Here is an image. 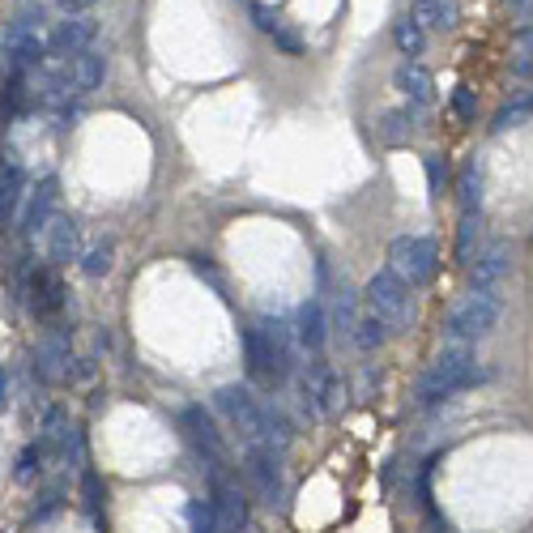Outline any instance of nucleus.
<instances>
[{
    "instance_id": "1",
    "label": "nucleus",
    "mask_w": 533,
    "mask_h": 533,
    "mask_svg": "<svg viewBox=\"0 0 533 533\" xmlns=\"http://www.w3.org/2000/svg\"><path fill=\"white\" fill-rule=\"evenodd\" d=\"M483 380V367L474 359V350L469 346H448V350H439L431 367L418 376V388H414V401L418 406H439V401H448V397H457L465 388H474Z\"/></svg>"
},
{
    "instance_id": "2",
    "label": "nucleus",
    "mask_w": 533,
    "mask_h": 533,
    "mask_svg": "<svg viewBox=\"0 0 533 533\" xmlns=\"http://www.w3.org/2000/svg\"><path fill=\"white\" fill-rule=\"evenodd\" d=\"M499 316H504V299H499V291H469L453 303V312H448V320H444V338L453 341V346L483 341V338L495 333Z\"/></svg>"
},
{
    "instance_id": "3",
    "label": "nucleus",
    "mask_w": 533,
    "mask_h": 533,
    "mask_svg": "<svg viewBox=\"0 0 533 533\" xmlns=\"http://www.w3.org/2000/svg\"><path fill=\"white\" fill-rule=\"evenodd\" d=\"M363 308H371V312L392 329V338H397V333L410 329V320H414V294H410V286L385 265V269H376V273L367 278Z\"/></svg>"
},
{
    "instance_id": "4",
    "label": "nucleus",
    "mask_w": 533,
    "mask_h": 533,
    "mask_svg": "<svg viewBox=\"0 0 533 533\" xmlns=\"http://www.w3.org/2000/svg\"><path fill=\"white\" fill-rule=\"evenodd\" d=\"M214 401H218V410L226 414V423L240 431L243 448H256V444H269V448H273V439H269L265 401L252 397V388L247 385H222L218 392H214Z\"/></svg>"
},
{
    "instance_id": "5",
    "label": "nucleus",
    "mask_w": 533,
    "mask_h": 533,
    "mask_svg": "<svg viewBox=\"0 0 533 533\" xmlns=\"http://www.w3.org/2000/svg\"><path fill=\"white\" fill-rule=\"evenodd\" d=\"M388 269L406 282V286H427L439 273V247L431 235H397L388 243Z\"/></svg>"
},
{
    "instance_id": "6",
    "label": "nucleus",
    "mask_w": 533,
    "mask_h": 533,
    "mask_svg": "<svg viewBox=\"0 0 533 533\" xmlns=\"http://www.w3.org/2000/svg\"><path fill=\"white\" fill-rule=\"evenodd\" d=\"M341 401H346V385H341L338 367L316 354L312 363L303 367V376H299V406L312 418H333L341 410Z\"/></svg>"
},
{
    "instance_id": "7",
    "label": "nucleus",
    "mask_w": 533,
    "mask_h": 533,
    "mask_svg": "<svg viewBox=\"0 0 533 533\" xmlns=\"http://www.w3.org/2000/svg\"><path fill=\"white\" fill-rule=\"evenodd\" d=\"M179 431L205 457L209 469H226V439H222L218 423H214V414L205 410V406H184L179 410Z\"/></svg>"
},
{
    "instance_id": "8",
    "label": "nucleus",
    "mask_w": 533,
    "mask_h": 533,
    "mask_svg": "<svg viewBox=\"0 0 533 533\" xmlns=\"http://www.w3.org/2000/svg\"><path fill=\"white\" fill-rule=\"evenodd\" d=\"M243 367H247V380L256 385H282L291 371L282 367V359L273 354V341L265 338L261 324H247L243 329Z\"/></svg>"
},
{
    "instance_id": "9",
    "label": "nucleus",
    "mask_w": 533,
    "mask_h": 533,
    "mask_svg": "<svg viewBox=\"0 0 533 533\" xmlns=\"http://www.w3.org/2000/svg\"><path fill=\"white\" fill-rule=\"evenodd\" d=\"M26 303H30V312L39 316V320L60 316V308H65V282H60L56 265H30V273H26Z\"/></svg>"
},
{
    "instance_id": "10",
    "label": "nucleus",
    "mask_w": 533,
    "mask_h": 533,
    "mask_svg": "<svg viewBox=\"0 0 533 533\" xmlns=\"http://www.w3.org/2000/svg\"><path fill=\"white\" fill-rule=\"evenodd\" d=\"M243 474L256 491V499L273 504L282 495V465H278V448L256 444V448H243Z\"/></svg>"
},
{
    "instance_id": "11",
    "label": "nucleus",
    "mask_w": 533,
    "mask_h": 533,
    "mask_svg": "<svg viewBox=\"0 0 533 533\" xmlns=\"http://www.w3.org/2000/svg\"><path fill=\"white\" fill-rule=\"evenodd\" d=\"M39 453H43V465H69V457H81V436L69 423V414H48L43 431H39Z\"/></svg>"
},
{
    "instance_id": "12",
    "label": "nucleus",
    "mask_w": 533,
    "mask_h": 533,
    "mask_svg": "<svg viewBox=\"0 0 533 533\" xmlns=\"http://www.w3.org/2000/svg\"><path fill=\"white\" fill-rule=\"evenodd\" d=\"M209 508H214L218 533H240L243 521H247V499H243L240 483H235L226 469H214V495H209Z\"/></svg>"
},
{
    "instance_id": "13",
    "label": "nucleus",
    "mask_w": 533,
    "mask_h": 533,
    "mask_svg": "<svg viewBox=\"0 0 533 533\" xmlns=\"http://www.w3.org/2000/svg\"><path fill=\"white\" fill-rule=\"evenodd\" d=\"M465 269H469V291H495L512 269V243L508 240H491Z\"/></svg>"
},
{
    "instance_id": "14",
    "label": "nucleus",
    "mask_w": 533,
    "mask_h": 533,
    "mask_svg": "<svg viewBox=\"0 0 533 533\" xmlns=\"http://www.w3.org/2000/svg\"><path fill=\"white\" fill-rule=\"evenodd\" d=\"M34 371L48 380V385H69L73 380V346L69 333H48V338L34 346Z\"/></svg>"
},
{
    "instance_id": "15",
    "label": "nucleus",
    "mask_w": 533,
    "mask_h": 533,
    "mask_svg": "<svg viewBox=\"0 0 533 533\" xmlns=\"http://www.w3.org/2000/svg\"><path fill=\"white\" fill-rule=\"evenodd\" d=\"M95 39H98L95 18H90V13H73V18L51 26V34L43 43H48V56H77V51L95 48Z\"/></svg>"
},
{
    "instance_id": "16",
    "label": "nucleus",
    "mask_w": 533,
    "mask_h": 533,
    "mask_svg": "<svg viewBox=\"0 0 533 533\" xmlns=\"http://www.w3.org/2000/svg\"><path fill=\"white\" fill-rule=\"evenodd\" d=\"M56 205H60V184H56V175H48V179H39L22 201V231L26 235H43V226L56 218Z\"/></svg>"
},
{
    "instance_id": "17",
    "label": "nucleus",
    "mask_w": 533,
    "mask_h": 533,
    "mask_svg": "<svg viewBox=\"0 0 533 533\" xmlns=\"http://www.w3.org/2000/svg\"><path fill=\"white\" fill-rule=\"evenodd\" d=\"M22 201H26V171H22V163L9 154V158L0 163V231H13Z\"/></svg>"
},
{
    "instance_id": "18",
    "label": "nucleus",
    "mask_w": 533,
    "mask_h": 533,
    "mask_svg": "<svg viewBox=\"0 0 533 533\" xmlns=\"http://www.w3.org/2000/svg\"><path fill=\"white\" fill-rule=\"evenodd\" d=\"M43 243H48V265H69L81 247V226L73 218H51L43 226Z\"/></svg>"
},
{
    "instance_id": "19",
    "label": "nucleus",
    "mask_w": 533,
    "mask_h": 533,
    "mask_svg": "<svg viewBox=\"0 0 533 533\" xmlns=\"http://www.w3.org/2000/svg\"><path fill=\"white\" fill-rule=\"evenodd\" d=\"M324 338H329V316H324V308L312 299V303H303V308H299V316H294V341H299V350H312V354H320Z\"/></svg>"
},
{
    "instance_id": "20",
    "label": "nucleus",
    "mask_w": 533,
    "mask_h": 533,
    "mask_svg": "<svg viewBox=\"0 0 533 533\" xmlns=\"http://www.w3.org/2000/svg\"><path fill=\"white\" fill-rule=\"evenodd\" d=\"M392 86L410 98V107H427V103L436 98V77L427 73L423 65H414V60H406V65L392 73Z\"/></svg>"
},
{
    "instance_id": "21",
    "label": "nucleus",
    "mask_w": 533,
    "mask_h": 533,
    "mask_svg": "<svg viewBox=\"0 0 533 533\" xmlns=\"http://www.w3.org/2000/svg\"><path fill=\"white\" fill-rule=\"evenodd\" d=\"M410 18L423 30H448V26H457L461 9H457V0H414Z\"/></svg>"
},
{
    "instance_id": "22",
    "label": "nucleus",
    "mask_w": 533,
    "mask_h": 533,
    "mask_svg": "<svg viewBox=\"0 0 533 533\" xmlns=\"http://www.w3.org/2000/svg\"><path fill=\"white\" fill-rule=\"evenodd\" d=\"M529 120H533V90H512V98H504V107L495 111L491 133H508V128H521Z\"/></svg>"
},
{
    "instance_id": "23",
    "label": "nucleus",
    "mask_w": 533,
    "mask_h": 533,
    "mask_svg": "<svg viewBox=\"0 0 533 533\" xmlns=\"http://www.w3.org/2000/svg\"><path fill=\"white\" fill-rule=\"evenodd\" d=\"M483 240H486L483 209H478V214H461V226H457V265H469V261L483 252Z\"/></svg>"
},
{
    "instance_id": "24",
    "label": "nucleus",
    "mask_w": 533,
    "mask_h": 533,
    "mask_svg": "<svg viewBox=\"0 0 533 533\" xmlns=\"http://www.w3.org/2000/svg\"><path fill=\"white\" fill-rule=\"evenodd\" d=\"M354 320H359V299L350 286H338L333 291V303H329V329L338 338H350L354 333Z\"/></svg>"
},
{
    "instance_id": "25",
    "label": "nucleus",
    "mask_w": 533,
    "mask_h": 533,
    "mask_svg": "<svg viewBox=\"0 0 533 533\" xmlns=\"http://www.w3.org/2000/svg\"><path fill=\"white\" fill-rule=\"evenodd\" d=\"M457 201H461V214H478V209H483V163H478V158H469V163L461 167Z\"/></svg>"
},
{
    "instance_id": "26",
    "label": "nucleus",
    "mask_w": 533,
    "mask_h": 533,
    "mask_svg": "<svg viewBox=\"0 0 533 533\" xmlns=\"http://www.w3.org/2000/svg\"><path fill=\"white\" fill-rule=\"evenodd\" d=\"M388 338H392V329H388L385 320L371 312V308H359V320H354V333H350V341H354L359 350H380Z\"/></svg>"
},
{
    "instance_id": "27",
    "label": "nucleus",
    "mask_w": 533,
    "mask_h": 533,
    "mask_svg": "<svg viewBox=\"0 0 533 533\" xmlns=\"http://www.w3.org/2000/svg\"><path fill=\"white\" fill-rule=\"evenodd\" d=\"M376 133L385 137L388 146H406L414 137V111L410 107H397V111H385L380 124H376Z\"/></svg>"
},
{
    "instance_id": "28",
    "label": "nucleus",
    "mask_w": 533,
    "mask_h": 533,
    "mask_svg": "<svg viewBox=\"0 0 533 533\" xmlns=\"http://www.w3.org/2000/svg\"><path fill=\"white\" fill-rule=\"evenodd\" d=\"M392 43H397V51H401L406 60H410V56H423V48H427V30H423V26L406 13L401 22L392 26Z\"/></svg>"
},
{
    "instance_id": "29",
    "label": "nucleus",
    "mask_w": 533,
    "mask_h": 533,
    "mask_svg": "<svg viewBox=\"0 0 533 533\" xmlns=\"http://www.w3.org/2000/svg\"><path fill=\"white\" fill-rule=\"evenodd\" d=\"M111 265H116V243H111V240L90 243V247H86V256H81V273H86V278H107Z\"/></svg>"
},
{
    "instance_id": "30",
    "label": "nucleus",
    "mask_w": 533,
    "mask_h": 533,
    "mask_svg": "<svg viewBox=\"0 0 533 533\" xmlns=\"http://www.w3.org/2000/svg\"><path fill=\"white\" fill-rule=\"evenodd\" d=\"M448 107H453V116L461 124H474L478 120V90H469V86H457L453 98H448Z\"/></svg>"
},
{
    "instance_id": "31",
    "label": "nucleus",
    "mask_w": 533,
    "mask_h": 533,
    "mask_svg": "<svg viewBox=\"0 0 533 533\" xmlns=\"http://www.w3.org/2000/svg\"><path fill=\"white\" fill-rule=\"evenodd\" d=\"M188 525H193V533H218V521H214L209 499H193V504H188Z\"/></svg>"
},
{
    "instance_id": "32",
    "label": "nucleus",
    "mask_w": 533,
    "mask_h": 533,
    "mask_svg": "<svg viewBox=\"0 0 533 533\" xmlns=\"http://www.w3.org/2000/svg\"><path fill=\"white\" fill-rule=\"evenodd\" d=\"M512 73H516V77H529L533 73V26H525V30H521V43H516Z\"/></svg>"
},
{
    "instance_id": "33",
    "label": "nucleus",
    "mask_w": 533,
    "mask_h": 533,
    "mask_svg": "<svg viewBox=\"0 0 533 533\" xmlns=\"http://www.w3.org/2000/svg\"><path fill=\"white\" fill-rule=\"evenodd\" d=\"M81 495H86V508L98 516V512H103V499H107V491H103V478H98L95 469L81 474Z\"/></svg>"
},
{
    "instance_id": "34",
    "label": "nucleus",
    "mask_w": 533,
    "mask_h": 533,
    "mask_svg": "<svg viewBox=\"0 0 533 533\" xmlns=\"http://www.w3.org/2000/svg\"><path fill=\"white\" fill-rule=\"evenodd\" d=\"M247 18H252V26H256L261 34H273V30L282 26L278 9H269V4H261V0H252V4H247Z\"/></svg>"
},
{
    "instance_id": "35",
    "label": "nucleus",
    "mask_w": 533,
    "mask_h": 533,
    "mask_svg": "<svg viewBox=\"0 0 533 533\" xmlns=\"http://www.w3.org/2000/svg\"><path fill=\"white\" fill-rule=\"evenodd\" d=\"M269 39H273V48H278V51H286V56H303V39H299V34H294V30H291L286 22L278 26V30H273Z\"/></svg>"
},
{
    "instance_id": "36",
    "label": "nucleus",
    "mask_w": 533,
    "mask_h": 533,
    "mask_svg": "<svg viewBox=\"0 0 533 533\" xmlns=\"http://www.w3.org/2000/svg\"><path fill=\"white\" fill-rule=\"evenodd\" d=\"M423 167H427V188H431V196H439V193H444V184H448V163L431 154Z\"/></svg>"
},
{
    "instance_id": "37",
    "label": "nucleus",
    "mask_w": 533,
    "mask_h": 533,
    "mask_svg": "<svg viewBox=\"0 0 533 533\" xmlns=\"http://www.w3.org/2000/svg\"><path fill=\"white\" fill-rule=\"evenodd\" d=\"M43 469H48V465H43V453H39V444H30V448H26L22 453V461H18V478H34V474H43Z\"/></svg>"
},
{
    "instance_id": "38",
    "label": "nucleus",
    "mask_w": 533,
    "mask_h": 533,
    "mask_svg": "<svg viewBox=\"0 0 533 533\" xmlns=\"http://www.w3.org/2000/svg\"><path fill=\"white\" fill-rule=\"evenodd\" d=\"M9 406V376H4V367H0V410Z\"/></svg>"
},
{
    "instance_id": "39",
    "label": "nucleus",
    "mask_w": 533,
    "mask_h": 533,
    "mask_svg": "<svg viewBox=\"0 0 533 533\" xmlns=\"http://www.w3.org/2000/svg\"><path fill=\"white\" fill-rule=\"evenodd\" d=\"M86 4H95V0H60V9H65V13H73V9H86Z\"/></svg>"
},
{
    "instance_id": "40",
    "label": "nucleus",
    "mask_w": 533,
    "mask_h": 533,
    "mask_svg": "<svg viewBox=\"0 0 533 533\" xmlns=\"http://www.w3.org/2000/svg\"><path fill=\"white\" fill-rule=\"evenodd\" d=\"M512 4H521V0H512Z\"/></svg>"
}]
</instances>
